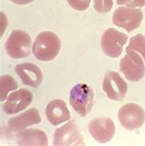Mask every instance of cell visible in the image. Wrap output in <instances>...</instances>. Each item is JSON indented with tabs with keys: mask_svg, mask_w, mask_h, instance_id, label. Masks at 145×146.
Wrapping results in <instances>:
<instances>
[{
	"mask_svg": "<svg viewBox=\"0 0 145 146\" xmlns=\"http://www.w3.org/2000/svg\"><path fill=\"white\" fill-rule=\"evenodd\" d=\"M69 101L76 113L85 117L90 113L94 106V92L87 85L80 83L73 86L70 91Z\"/></svg>",
	"mask_w": 145,
	"mask_h": 146,
	"instance_id": "cell-2",
	"label": "cell"
},
{
	"mask_svg": "<svg viewBox=\"0 0 145 146\" xmlns=\"http://www.w3.org/2000/svg\"><path fill=\"white\" fill-rule=\"evenodd\" d=\"M61 45V40L56 33L42 31L36 37L32 46V52L39 61L49 62L58 55Z\"/></svg>",
	"mask_w": 145,
	"mask_h": 146,
	"instance_id": "cell-1",
	"label": "cell"
},
{
	"mask_svg": "<svg viewBox=\"0 0 145 146\" xmlns=\"http://www.w3.org/2000/svg\"><path fill=\"white\" fill-rule=\"evenodd\" d=\"M118 119L123 128L127 130H137L144 124L145 111L138 104L128 103L119 110Z\"/></svg>",
	"mask_w": 145,
	"mask_h": 146,
	"instance_id": "cell-6",
	"label": "cell"
},
{
	"mask_svg": "<svg viewBox=\"0 0 145 146\" xmlns=\"http://www.w3.org/2000/svg\"><path fill=\"white\" fill-rule=\"evenodd\" d=\"M128 39L129 37L125 33L113 28H109L101 37V48L106 55L111 58H118L121 54L123 46Z\"/></svg>",
	"mask_w": 145,
	"mask_h": 146,
	"instance_id": "cell-7",
	"label": "cell"
},
{
	"mask_svg": "<svg viewBox=\"0 0 145 146\" xmlns=\"http://www.w3.org/2000/svg\"><path fill=\"white\" fill-rule=\"evenodd\" d=\"M10 1L17 5H27V4L31 3L33 0H10Z\"/></svg>",
	"mask_w": 145,
	"mask_h": 146,
	"instance_id": "cell-21",
	"label": "cell"
},
{
	"mask_svg": "<svg viewBox=\"0 0 145 146\" xmlns=\"http://www.w3.org/2000/svg\"><path fill=\"white\" fill-rule=\"evenodd\" d=\"M15 71L24 85L36 88L42 83V72L39 66L32 62H23L16 65Z\"/></svg>",
	"mask_w": 145,
	"mask_h": 146,
	"instance_id": "cell-12",
	"label": "cell"
},
{
	"mask_svg": "<svg viewBox=\"0 0 145 146\" xmlns=\"http://www.w3.org/2000/svg\"><path fill=\"white\" fill-rule=\"evenodd\" d=\"M33 94L30 90L20 88L8 95L3 104V111L7 115H13L24 110L32 103Z\"/></svg>",
	"mask_w": 145,
	"mask_h": 146,
	"instance_id": "cell-9",
	"label": "cell"
},
{
	"mask_svg": "<svg viewBox=\"0 0 145 146\" xmlns=\"http://www.w3.org/2000/svg\"><path fill=\"white\" fill-rule=\"evenodd\" d=\"M102 88L109 99L114 101H121L125 98L128 85L119 73L109 71L105 74Z\"/></svg>",
	"mask_w": 145,
	"mask_h": 146,
	"instance_id": "cell-8",
	"label": "cell"
},
{
	"mask_svg": "<svg viewBox=\"0 0 145 146\" xmlns=\"http://www.w3.org/2000/svg\"><path fill=\"white\" fill-rule=\"evenodd\" d=\"M40 121L41 118L39 110L32 108L19 116L11 118L7 122V129L11 132L18 133L21 132L28 126L40 123Z\"/></svg>",
	"mask_w": 145,
	"mask_h": 146,
	"instance_id": "cell-13",
	"label": "cell"
},
{
	"mask_svg": "<svg viewBox=\"0 0 145 146\" xmlns=\"http://www.w3.org/2000/svg\"><path fill=\"white\" fill-rule=\"evenodd\" d=\"M69 6L77 11L86 10L90 6L91 0H67Z\"/></svg>",
	"mask_w": 145,
	"mask_h": 146,
	"instance_id": "cell-19",
	"label": "cell"
},
{
	"mask_svg": "<svg viewBox=\"0 0 145 146\" xmlns=\"http://www.w3.org/2000/svg\"><path fill=\"white\" fill-rule=\"evenodd\" d=\"M0 84H1V86H0V91H1L0 98H1L2 102L5 101V99L7 98V94L10 91H14L19 87V85L15 80V78L9 76V74L2 76L1 79H0Z\"/></svg>",
	"mask_w": 145,
	"mask_h": 146,
	"instance_id": "cell-16",
	"label": "cell"
},
{
	"mask_svg": "<svg viewBox=\"0 0 145 146\" xmlns=\"http://www.w3.org/2000/svg\"><path fill=\"white\" fill-rule=\"evenodd\" d=\"M83 137L74 121H70L63 127L57 129L53 136L54 146L84 145Z\"/></svg>",
	"mask_w": 145,
	"mask_h": 146,
	"instance_id": "cell-10",
	"label": "cell"
},
{
	"mask_svg": "<svg viewBox=\"0 0 145 146\" xmlns=\"http://www.w3.org/2000/svg\"><path fill=\"white\" fill-rule=\"evenodd\" d=\"M117 4L130 7H142L145 6V0H117Z\"/></svg>",
	"mask_w": 145,
	"mask_h": 146,
	"instance_id": "cell-20",
	"label": "cell"
},
{
	"mask_svg": "<svg viewBox=\"0 0 145 146\" xmlns=\"http://www.w3.org/2000/svg\"><path fill=\"white\" fill-rule=\"evenodd\" d=\"M126 52V55L119 62V69L127 80L130 82L140 81L145 74L143 60L134 51H128Z\"/></svg>",
	"mask_w": 145,
	"mask_h": 146,
	"instance_id": "cell-5",
	"label": "cell"
},
{
	"mask_svg": "<svg viewBox=\"0 0 145 146\" xmlns=\"http://www.w3.org/2000/svg\"><path fill=\"white\" fill-rule=\"evenodd\" d=\"M88 131L97 141L105 143L113 138L116 128L112 119L103 117L91 120L88 125Z\"/></svg>",
	"mask_w": 145,
	"mask_h": 146,
	"instance_id": "cell-11",
	"label": "cell"
},
{
	"mask_svg": "<svg viewBox=\"0 0 145 146\" xmlns=\"http://www.w3.org/2000/svg\"><path fill=\"white\" fill-rule=\"evenodd\" d=\"M128 51H136L140 52L145 61V37L140 33L131 37L130 44L126 48V52Z\"/></svg>",
	"mask_w": 145,
	"mask_h": 146,
	"instance_id": "cell-17",
	"label": "cell"
},
{
	"mask_svg": "<svg viewBox=\"0 0 145 146\" xmlns=\"http://www.w3.org/2000/svg\"><path fill=\"white\" fill-rule=\"evenodd\" d=\"M19 145H48V137L43 131L28 129L18 136Z\"/></svg>",
	"mask_w": 145,
	"mask_h": 146,
	"instance_id": "cell-15",
	"label": "cell"
},
{
	"mask_svg": "<svg viewBox=\"0 0 145 146\" xmlns=\"http://www.w3.org/2000/svg\"><path fill=\"white\" fill-rule=\"evenodd\" d=\"M142 19L143 13L139 8L121 7L115 10L112 16V22L128 32H132L140 28Z\"/></svg>",
	"mask_w": 145,
	"mask_h": 146,
	"instance_id": "cell-4",
	"label": "cell"
},
{
	"mask_svg": "<svg viewBox=\"0 0 145 146\" xmlns=\"http://www.w3.org/2000/svg\"><path fill=\"white\" fill-rule=\"evenodd\" d=\"M5 48L7 54L12 59H21L30 54L31 38L27 32L15 30L6 41Z\"/></svg>",
	"mask_w": 145,
	"mask_h": 146,
	"instance_id": "cell-3",
	"label": "cell"
},
{
	"mask_svg": "<svg viewBox=\"0 0 145 146\" xmlns=\"http://www.w3.org/2000/svg\"><path fill=\"white\" fill-rule=\"evenodd\" d=\"M45 113L48 121L53 126H57L71 119V113L66 103L62 99L52 100L47 105Z\"/></svg>",
	"mask_w": 145,
	"mask_h": 146,
	"instance_id": "cell-14",
	"label": "cell"
},
{
	"mask_svg": "<svg viewBox=\"0 0 145 146\" xmlns=\"http://www.w3.org/2000/svg\"><path fill=\"white\" fill-rule=\"evenodd\" d=\"M113 7V0H94V8L98 13H109Z\"/></svg>",
	"mask_w": 145,
	"mask_h": 146,
	"instance_id": "cell-18",
	"label": "cell"
}]
</instances>
